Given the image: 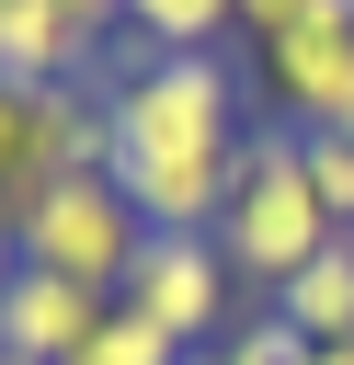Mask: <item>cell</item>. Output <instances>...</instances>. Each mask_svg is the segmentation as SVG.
<instances>
[{
    "label": "cell",
    "instance_id": "6da1fadb",
    "mask_svg": "<svg viewBox=\"0 0 354 365\" xmlns=\"http://www.w3.org/2000/svg\"><path fill=\"white\" fill-rule=\"evenodd\" d=\"M114 103V182L148 228H217L228 182H240V80L228 57H148L126 80H103Z\"/></svg>",
    "mask_w": 354,
    "mask_h": 365
},
{
    "label": "cell",
    "instance_id": "7a4b0ae2",
    "mask_svg": "<svg viewBox=\"0 0 354 365\" xmlns=\"http://www.w3.org/2000/svg\"><path fill=\"white\" fill-rule=\"evenodd\" d=\"M343 228H331V205L308 194V148H297V125H251L240 137V182H228V217H217V251H228V274H251V285H285L308 251H331Z\"/></svg>",
    "mask_w": 354,
    "mask_h": 365
},
{
    "label": "cell",
    "instance_id": "3957f363",
    "mask_svg": "<svg viewBox=\"0 0 354 365\" xmlns=\"http://www.w3.org/2000/svg\"><path fill=\"white\" fill-rule=\"evenodd\" d=\"M137 240H148V217L126 205L114 171H69V182H46V194L23 205V262L80 274V285H126Z\"/></svg>",
    "mask_w": 354,
    "mask_h": 365
},
{
    "label": "cell",
    "instance_id": "277c9868",
    "mask_svg": "<svg viewBox=\"0 0 354 365\" xmlns=\"http://www.w3.org/2000/svg\"><path fill=\"white\" fill-rule=\"evenodd\" d=\"M228 285H240V274H228L217 228H148L114 297H126L137 319H160L183 354H206V342H228V331H240V319H228Z\"/></svg>",
    "mask_w": 354,
    "mask_h": 365
},
{
    "label": "cell",
    "instance_id": "5b68a950",
    "mask_svg": "<svg viewBox=\"0 0 354 365\" xmlns=\"http://www.w3.org/2000/svg\"><path fill=\"white\" fill-rule=\"evenodd\" d=\"M103 308H114V285H80V274L23 262V274L0 285V354H23V365H69V354L103 331Z\"/></svg>",
    "mask_w": 354,
    "mask_h": 365
},
{
    "label": "cell",
    "instance_id": "8992f818",
    "mask_svg": "<svg viewBox=\"0 0 354 365\" xmlns=\"http://www.w3.org/2000/svg\"><path fill=\"white\" fill-rule=\"evenodd\" d=\"M0 68H11V80H91V91H103V46H91L57 0H0Z\"/></svg>",
    "mask_w": 354,
    "mask_h": 365
},
{
    "label": "cell",
    "instance_id": "52a82bcc",
    "mask_svg": "<svg viewBox=\"0 0 354 365\" xmlns=\"http://www.w3.org/2000/svg\"><path fill=\"white\" fill-rule=\"evenodd\" d=\"M274 319L308 331V342H354V228H343L331 251H308V262L274 285Z\"/></svg>",
    "mask_w": 354,
    "mask_h": 365
},
{
    "label": "cell",
    "instance_id": "ba28073f",
    "mask_svg": "<svg viewBox=\"0 0 354 365\" xmlns=\"http://www.w3.org/2000/svg\"><path fill=\"white\" fill-rule=\"evenodd\" d=\"M228 23H240V0H126V34L148 57H206Z\"/></svg>",
    "mask_w": 354,
    "mask_h": 365
},
{
    "label": "cell",
    "instance_id": "9c48e42d",
    "mask_svg": "<svg viewBox=\"0 0 354 365\" xmlns=\"http://www.w3.org/2000/svg\"><path fill=\"white\" fill-rule=\"evenodd\" d=\"M69 365H183V342H171L160 319H137V308L114 297V308H103V331H91V342H80Z\"/></svg>",
    "mask_w": 354,
    "mask_h": 365
},
{
    "label": "cell",
    "instance_id": "30bf717a",
    "mask_svg": "<svg viewBox=\"0 0 354 365\" xmlns=\"http://www.w3.org/2000/svg\"><path fill=\"white\" fill-rule=\"evenodd\" d=\"M308 354H320V342H308V331H285L274 308H263V319H240V331L217 342V365H308Z\"/></svg>",
    "mask_w": 354,
    "mask_h": 365
},
{
    "label": "cell",
    "instance_id": "8fae6325",
    "mask_svg": "<svg viewBox=\"0 0 354 365\" xmlns=\"http://www.w3.org/2000/svg\"><path fill=\"white\" fill-rule=\"evenodd\" d=\"M320 11H343V0H240V34H251V46H274V34L320 23Z\"/></svg>",
    "mask_w": 354,
    "mask_h": 365
},
{
    "label": "cell",
    "instance_id": "7c38bea8",
    "mask_svg": "<svg viewBox=\"0 0 354 365\" xmlns=\"http://www.w3.org/2000/svg\"><path fill=\"white\" fill-rule=\"evenodd\" d=\"M11 274H23V217L0 205V285H11Z\"/></svg>",
    "mask_w": 354,
    "mask_h": 365
},
{
    "label": "cell",
    "instance_id": "4fadbf2b",
    "mask_svg": "<svg viewBox=\"0 0 354 365\" xmlns=\"http://www.w3.org/2000/svg\"><path fill=\"white\" fill-rule=\"evenodd\" d=\"M308 365H354V342H320V354H308Z\"/></svg>",
    "mask_w": 354,
    "mask_h": 365
},
{
    "label": "cell",
    "instance_id": "5bb4252c",
    "mask_svg": "<svg viewBox=\"0 0 354 365\" xmlns=\"http://www.w3.org/2000/svg\"><path fill=\"white\" fill-rule=\"evenodd\" d=\"M183 365H217V342H206V354H183Z\"/></svg>",
    "mask_w": 354,
    "mask_h": 365
},
{
    "label": "cell",
    "instance_id": "9a60e30c",
    "mask_svg": "<svg viewBox=\"0 0 354 365\" xmlns=\"http://www.w3.org/2000/svg\"><path fill=\"white\" fill-rule=\"evenodd\" d=\"M0 365H23V354H0Z\"/></svg>",
    "mask_w": 354,
    "mask_h": 365
}]
</instances>
